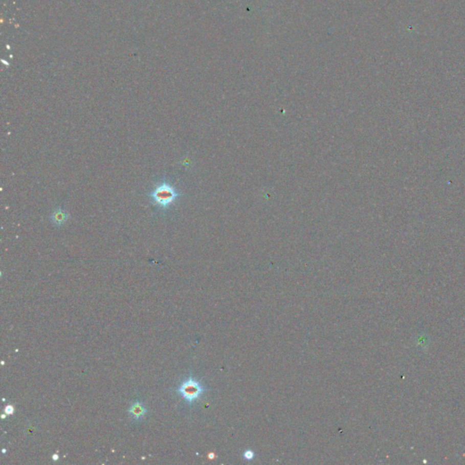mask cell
<instances>
[{
  "label": "cell",
  "mask_w": 465,
  "mask_h": 465,
  "mask_svg": "<svg viewBox=\"0 0 465 465\" xmlns=\"http://www.w3.org/2000/svg\"><path fill=\"white\" fill-rule=\"evenodd\" d=\"M154 206L159 207L161 210L166 211L174 205L182 194L176 190L172 184L164 180L154 186V189L147 194Z\"/></svg>",
  "instance_id": "1"
},
{
  "label": "cell",
  "mask_w": 465,
  "mask_h": 465,
  "mask_svg": "<svg viewBox=\"0 0 465 465\" xmlns=\"http://www.w3.org/2000/svg\"><path fill=\"white\" fill-rule=\"evenodd\" d=\"M206 391L207 389L203 386L200 381L191 377L184 381L176 389L178 394L183 397L188 405H193L194 402L201 398Z\"/></svg>",
  "instance_id": "2"
},
{
  "label": "cell",
  "mask_w": 465,
  "mask_h": 465,
  "mask_svg": "<svg viewBox=\"0 0 465 465\" xmlns=\"http://www.w3.org/2000/svg\"><path fill=\"white\" fill-rule=\"evenodd\" d=\"M69 217L70 215L67 211L62 208H57L50 215V220L56 227H62L69 221Z\"/></svg>",
  "instance_id": "3"
},
{
  "label": "cell",
  "mask_w": 465,
  "mask_h": 465,
  "mask_svg": "<svg viewBox=\"0 0 465 465\" xmlns=\"http://www.w3.org/2000/svg\"><path fill=\"white\" fill-rule=\"evenodd\" d=\"M146 412H147V410H146V406L143 405V403L141 402L134 403L133 405H131L130 408L128 409V413L135 420H140L141 418L146 415Z\"/></svg>",
  "instance_id": "4"
},
{
  "label": "cell",
  "mask_w": 465,
  "mask_h": 465,
  "mask_svg": "<svg viewBox=\"0 0 465 465\" xmlns=\"http://www.w3.org/2000/svg\"><path fill=\"white\" fill-rule=\"evenodd\" d=\"M254 458H255V453L251 450H247L243 453V459H246L247 461H251Z\"/></svg>",
  "instance_id": "5"
},
{
  "label": "cell",
  "mask_w": 465,
  "mask_h": 465,
  "mask_svg": "<svg viewBox=\"0 0 465 465\" xmlns=\"http://www.w3.org/2000/svg\"><path fill=\"white\" fill-rule=\"evenodd\" d=\"M15 409L11 405H7L6 408H5V413H7V415H11L14 413Z\"/></svg>",
  "instance_id": "6"
},
{
  "label": "cell",
  "mask_w": 465,
  "mask_h": 465,
  "mask_svg": "<svg viewBox=\"0 0 465 465\" xmlns=\"http://www.w3.org/2000/svg\"><path fill=\"white\" fill-rule=\"evenodd\" d=\"M58 459H59L58 454H54V455H53V460H54V461H57Z\"/></svg>",
  "instance_id": "7"
}]
</instances>
